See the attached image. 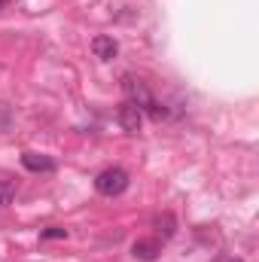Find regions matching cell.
Wrapping results in <instances>:
<instances>
[{"label":"cell","mask_w":259,"mask_h":262,"mask_svg":"<svg viewBox=\"0 0 259 262\" xmlns=\"http://www.w3.org/2000/svg\"><path fill=\"white\" fill-rule=\"evenodd\" d=\"M95 189L107 198L122 195V192L128 189V171H122V168H107V171H101V174L95 177Z\"/></svg>","instance_id":"6da1fadb"},{"label":"cell","mask_w":259,"mask_h":262,"mask_svg":"<svg viewBox=\"0 0 259 262\" xmlns=\"http://www.w3.org/2000/svg\"><path fill=\"white\" fill-rule=\"evenodd\" d=\"M119 125L128 131V134H137L140 131V125H143V110L134 101H122V107H119Z\"/></svg>","instance_id":"7a4b0ae2"},{"label":"cell","mask_w":259,"mask_h":262,"mask_svg":"<svg viewBox=\"0 0 259 262\" xmlns=\"http://www.w3.org/2000/svg\"><path fill=\"white\" fill-rule=\"evenodd\" d=\"M159 253H162V241L159 238H137L131 244V256L140 262H153Z\"/></svg>","instance_id":"3957f363"},{"label":"cell","mask_w":259,"mask_h":262,"mask_svg":"<svg viewBox=\"0 0 259 262\" xmlns=\"http://www.w3.org/2000/svg\"><path fill=\"white\" fill-rule=\"evenodd\" d=\"M122 89H125V95H128V101H134L140 110L153 101V95H149V89L140 82V79H134V76H122Z\"/></svg>","instance_id":"277c9868"},{"label":"cell","mask_w":259,"mask_h":262,"mask_svg":"<svg viewBox=\"0 0 259 262\" xmlns=\"http://www.w3.org/2000/svg\"><path fill=\"white\" fill-rule=\"evenodd\" d=\"M92 52H95V58H101V61H113V58L119 55V43H116L113 37L101 34V37L92 40Z\"/></svg>","instance_id":"5b68a950"},{"label":"cell","mask_w":259,"mask_h":262,"mask_svg":"<svg viewBox=\"0 0 259 262\" xmlns=\"http://www.w3.org/2000/svg\"><path fill=\"white\" fill-rule=\"evenodd\" d=\"M21 165L31 171V174H52L55 171V162L43 152H25L21 156Z\"/></svg>","instance_id":"8992f818"},{"label":"cell","mask_w":259,"mask_h":262,"mask_svg":"<svg viewBox=\"0 0 259 262\" xmlns=\"http://www.w3.org/2000/svg\"><path fill=\"white\" fill-rule=\"evenodd\" d=\"M153 226H156V232L162 235V241L174 238V232H177V220H174L171 213H159V216L153 220Z\"/></svg>","instance_id":"52a82bcc"},{"label":"cell","mask_w":259,"mask_h":262,"mask_svg":"<svg viewBox=\"0 0 259 262\" xmlns=\"http://www.w3.org/2000/svg\"><path fill=\"white\" fill-rule=\"evenodd\" d=\"M40 238H43V241H55V238H67V229H64V226H49V229H43V232H40Z\"/></svg>","instance_id":"ba28073f"},{"label":"cell","mask_w":259,"mask_h":262,"mask_svg":"<svg viewBox=\"0 0 259 262\" xmlns=\"http://www.w3.org/2000/svg\"><path fill=\"white\" fill-rule=\"evenodd\" d=\"M12 195H15V186H12V183H0V210L9 207Z\"/></svg>","instance_id":"9c48e42d"},{"label":"cell","mask_w":259,"mask_h":262,"mask_svg":"<svg viewBox=\"0 0 259 262\" xmlns=\"http://www.w3.org/2000/svg\"><path fill=\"white\" fill-rule=\"evenodd\" d=\"M143 110H146V113H149V116H153L156 122H159V119H165V113H168V110H165V107H162L159 101H149V104H146Z\"/></svg>","instance_id":"30bf717a"},{"label":"cell","mask_w":259,"mask_h":262,"mask_svg":"<svg viewBox=\"0 0 259 262\" xmlns=\"http://www.w3.org/2000/svg\"><path fill=\"white\" fill-rule=\"evenodd\" d=\"M217 262H244V259H235V256H226V259H217Z\"/></svg>","instance_id":"8fae6325"},{"label":"cell","mask_w":259,"mask_h":262,"mask_svg":"<svg viewBox=\"0 0 259 262\" xmlns=\"http://www.w3.org/2000/svg\"><path fill=\"white\" fill-rule=\"evenodd\" d=\"M3 6H6V0H0V9H3Z\"/></svg>","instance_id":"7c38bea8"}]
</instances>
